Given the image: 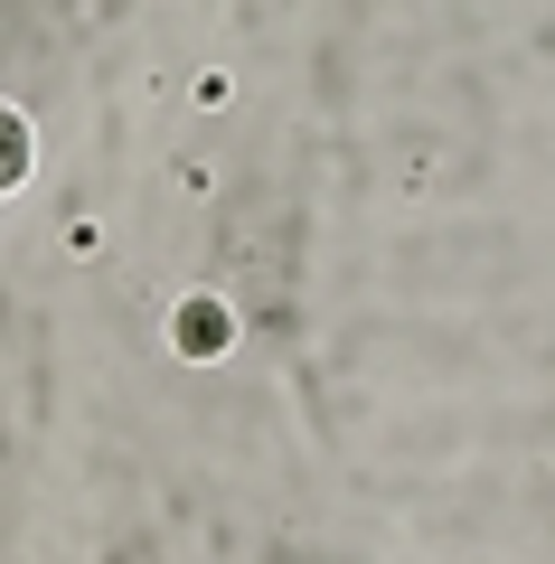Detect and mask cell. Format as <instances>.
<instances>
[{
  "mask_svg": "<svg viewBox=\"0 0 555 564\" xmlns=\"http://www.w3.org/2000/svg\"><path fill=\"white\" fill-rule=\"evenodd\" d=\"M235 302L227 292H188L180 310H170V357H188V367H217V357H235Z\"/></svg>",
  "mask_w": 555,
  "mask_h": 564,
  "instance_id": "cell-1",
  "label": "cell"
},
{
  "mask_svg": "<svg viewBox=\"0 0 555 564\" xmlns=\"http://www.w3.org/2000/svg\"><path fill=\"white\" fill-rule=\"evenodd\" d=\"M28 179H38V132H28V114L0 94V198H20Z\"/></svg>",
  "mask_w": 555,
  "mask_h": 564,
  "instance_id": "cell-2",
  "label": "cell"
},
{
  "mask_svg": "<svg viewBox=\"0 0 555 564\" xmlns=\"http://www.w3.org/2000/svg\"><path fill=\"white\" fill-rule=\"evenodd\" d=\"M67 255H76V263L104 255V226H94V216H76V226H67Z\"/></svg>",
  "mask_w": 555,
  "mask_h": 564,
  "instance_id": "cell-3",
  "label": "cell"
}]
</instances>
